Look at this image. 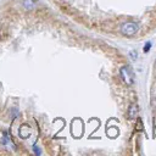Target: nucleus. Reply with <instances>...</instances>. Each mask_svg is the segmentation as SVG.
Returning a JSON list of instances; mask_svg holds the SVG:
<instances>
[{
  "label": "nucleus",
  "instance_id": "obj_1",
  "mask_svg": "<svg viewBox=\"0 0 156 156\" xmlns=\"http://www.w3.org/2000/svg\"><path fill=\"white\" fill-rule=\"evenodd\" d=\"M138 32V25L134 22H125L121 26V33L126 37H132Z\"/></svg>",
  "mask_w": 156,
  "mask_h": 156
},
{
  "label": "nucleus",
  "instance_id": "obj_2",
  "mask_svg": "<svg viewBox=\"0 0 156 156\" xmlns=\"http://www.w3.org/2000/svg\"><path fill=\"white\" fill-rule=\"evenodd\" d=\"M120 73H121V77L123 78V81H125L127 84H132L133 83V74H132V72H130V70H129V67H127V66H123L121 70H120Z\"/></svg>",
  "mask_w": 156,
  "mask_h": 156
},
{
  "label": "nucleus",
  "instance_id": "obj_3",
  "mask_svg": "<svg viewBox=\"0 0 156 156\" xmlns=\"http://www.w3.org/2000/svg\"><path fill=\"white\" fill-rule=\"evenodd\" d=\"M128 116H129V118L138 117V105H135V104L130 105V107L128 109Z\"/></svg>",
  "mask_w": 156,
  "mask_h": 156
},
{
  "label": "nucleus",
  "instance_id": "obj_4",
  "mask_svg": "<svg viewBox=\"0 0 156 156\" xmlns=\"http://www.w3.org/2000/svg\"><path fill=\"white\" fill-rule=\"evenodd\" d=\"M150 48H151V43L148 42V43L145 44V46H144V53H148V51L150 50Z\"/></svg>",
  "mask_w": 156,
  "mask_h": 156
},
{
  "label": "nucleus",
  "instance_id": "obj_5",
  "mask_svg": "<svg viewBox=\"0 0 156 156\" xmlns=\"http://www.w3.org/2000/svg\"><path fill=\"white\" fill-rule=\"evenodd\" d=\"M32 4H34V0H26L25 1L26 7H32Z\"/></svg>",
  "mask_w": 156,
  "mask_h": 156
},
{
  "label": "nucleus",
  "instance_id": "obj_6",
  "mask_svg": "<svg viewBox=\"0 0 156 156\" xmlns=\"http://www.w3.org/2000/svg\"><path fill=\"white\" fill-rule=\"evenodd\" d=\"M34 153H35L37 155H39V154H40V150H38V148H37V146H34Z\"/></svg>",
  "mask_w": 156,
  "mask_h": 156
},
{
  "label": "nucleus",
  "instance_id": "obj_7",
  "mask_svg": "<svg viewBox=\"0 0 156 156\" xmlns=\"http://www.w3.org/2000/svg\"><path fill=\"white\" fill-rule=\"evenodd\" d=\"M155 132H156V129H155Z\"/></svg>",
  "mask_w": 156,
  "mask_h": 156
}]
</instances>
